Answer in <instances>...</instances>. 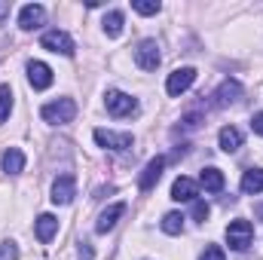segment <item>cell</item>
Here are the masks:
<instances>
[{"mask_svg": "<svg viewBox=\"0 0 263 260\" xmlns=\"http://www.w3.org/2000/svg\"><path fill=\"white\" fill-rule=\"evenodd\" d=\"M40 117H43L46 123H52V126H65V123H70V120L77 117V104H73V98L49 101V104H43Z\"/></svg>", "mask_w": 263, "mask_h": 260, "instance_id": "1", "label": "cell"}, {"mask_svg": "<svg viewBox=\"0 0 263 260\" xmlns=\"http://www.w3.org/2000/svg\"><path fill=\"white\" fill-rule=\"evenodd\" d=\"M227 242H230L233 251H248L251 242H254V227H251V220H233V224L227 227Z\"/></svg>", "mask_w": 263, "mask_h": 260, "instance_id": "2", "label": "cell"}, {"mask_svg": "<svg viewBox=\"0 0 263 260\" xmlns=\"http://www.w3.org/2000/svg\"><path fill=\"white\" fill-rule=\"evenodd\" d=\"M104 107H107L110 117H135L138 114V101L126 92H117V89H110L104 95Z\"/></svg>", "mask_w": 263, "mask_h": 260, "instance_id": "3", "label": "cell"}, {"mask_svg": "<svg viewBox=\"0 0 263 260\" xmlns=\"http://www.w3.org/2000/svg\"><path fill=\"white\" fill-rule=\"evenodd\" d=\"M193 83H196V70H193V67H178V70L168 73V80H165V92H168L172 98H178V95H184Z\"/></svg>", "mask_w": 263, "mask_h": 260, "instance_id": "4", "label": "cell"}, {"mask_svg": "<svg viewBox=\"0 0 263 260\" xmlns=\"http://www.w3.org/2000/svg\"><path fill=\"white\" fill-rule=\"evenodd\" d=\"M40 46L49 49V52H59V55H73V40L65 31H46L40 37Z\"/></svg>", "mask_w": 263, "mask_h": 260, "instance_id": "5", "label": "cell"}, {"mask_svg": "<svg viewBox=\"0 0 263 260\" xmlns=\"http://www.w3.org/2000/svg\"><path fill=\"white\" fill-rule=\"evenodd\" d=\"M159 46H156V40H141L138 43V49H135V62L141 70H156L159 67Z\"/></svg>", "mask_w": 263, "mask_h": 260, "instance_id": "6", "label": "cell"}, {"mask_svg": "<svg viewBox=\"0 0 263 260\" xmlns=\"http://www.w3.org/2000/svg\"><path fill=\"white\" fill-rule=\"evenodd\" d=\"M95 141L104 147V150H117V153H123V150H129L132 147V135L129 132H107V129H95Z\"/></svg>", "mask_w": 263, "mask_h": 260, "instance_id": "7", "label": "cell"}, {"mask_svg": "<svg viewBox=\"0 0 263 260\" xmlns=\"http://www.w3.org/2000/svg\"><path fill=\"white\" fill-rule=\"evenodd\" d=\"M162 169H165V156H153L147 165H144V172H141V178H138V187L147 193V190H153L156 187V181L162 178Z\"/></svg>", "mask_w": 263, "mask_h": 260, "instance_id": "8", "label": "cell"}, {"mask_svg": "<svg viewBox=\"0 0 263 260\" xmlns=\"http://www.w3.org/2000/svg\"><path fill=\"white\" fill-rule=\"evenodd\" d=\"M43 22H46V9H43L40 3L22 6V12H18V28H22V31H34V28H40Z\"/></svg>", "mask_w": 263, "mask_h": 260, "instance_id": "9", "label": "cell"}, {"mask_svg": "<svg viewBox=\"0 0 263 260\" xmlns=\"http://www.w3.org/2000/svg\"><path fill=\"white\" fill-rule=\"evenodd\" d=\"M73 196H77V181H73V175L55 178V184H52V202H55V205H67Z\"/></svg>", "mask_w": 263, "mask_h": 260, "instance_id": "10", "label": "cell"}, {"mask_svg": "<svg viewBox=\"0 0 263 260\" xmlns=\"http://www.w3.org/2000/svg\"><path fill=\"white\" fill-rule=\"evenodd\" d=\"M28 80H31L34 89H49L55 77H52V67L49 65H43V62H31V65H28Z\"/></svg>", "mask_w": 263, "mask_h": 260, "instance_id": "11", "label": "cell"}, {"mask_svg": "<svg viewBox=\"0 0 263 260\" xmlns=\"http://www.w3.org/2000/svg\"><path fill=\"white\" fill-rule=\"evenodd\" d=\"M196 193H199V184L193 178H184V175H181V178L172 184V199H175V202H193Z\"/></svg>", "mask_w": 263, "mask_h": 260, "instance_id": "12", "label": "cell"}, {"mask_svg": "<svg viewBox=\"0 0 263 260\" xmlns=\"http://www.w3.org/2000/svg\"><path fill=\"white\" fill-rule=\"evenodd\" d=\"M123 214H126V202H117V205L104 208V211H101V217H98V224H95V230H98V233L114 230V227H117V220H120Z\"/></svg>", "mask_w": 263, "mask_h": 260, "instance_id": "13", "label": "cell"}, {"mask_svg": "<svg viewBox=\"0 0 263 260\" xmlns=\"http://www.w3.org/2000/svg\"><path fill=\"white\" fill-rule=\"evenodd\" d=\"M239 95H242V86L236 83V80H227L220 89H217V107H227V104H236L239 101Z\"/></svg>", "mask_w": 263, "mask_h": 260, "instance_id": "14", "label": "cell"}, {"mask_svg": "<svg viewBox=\"0 0 263 260\" xmlns=\"http://www.w3.org/2000/svg\"><path fill=\"white\" fill-rule=\"evenodd\" d=\"M3 172H6V175L25 172V153H22L18 147H9V150L3 153Z\"/></svg>", "mask_w": 263, "mask_h": 260, "instance_id": "15", "label": "cell"}, {"mask_svg": "<svg viewBox=\"0 0 263 260\" xmlns=\"http://www.w3.org/2000/svg\"><path fill=\"white\" fill-rule=\"evenodd\" d=\"M199 184H202L208 193H220V190H223V172H220V169H202Z\"/></svg>", "mask_w": 263, "mask_h": 260, "instance_id": "16", "label": "cell"}, {"mask_svg": "<svg viewBox=\"0 0 263 260\" xmlns=\"http://www.w3.org/2000/svg\"><path fill=\"white\" fill-rule=\"evenodd\" d=\"M239 147H242V132L236 126H223L220 129V150L223 153H236Z\"/></svg>", "mask_w": 263, "mask_h": 260, "instance_id": "17", "label": "cell"}, {"mask_svg": "<svg viewBox=\"0 0 263 260\" xmlns=\"http://www.w3.org/2000/svg\"><path fill=\"white\" fill-rule=\"evenodd\" d=\"M260 190H263V169H248L242 175V193L257 196Z\"/></svg>", "mask_w": 263, "mask_h": 260, "instance_id": "18", "label": "cell"}, {"mask_svg": "<svg viewBox=\"0 0 263 260\" xmlns=\"http://www.w3.org/2000/svg\"><path fill=\"white\" fill-rule=\"evenodd\" d=\"M59 233V220L52 214H40L37 217V239L40 242H52V236Z\"/></svg>", "mask_w": 263, "mask_h": 260, "instance_id": "19", "label": "cell"}, {"mask_svg": "<svg viewBox=\"0 0 263 260\" xmlns=\"http://www.w3.org/2000/svg\"><path fill=\"white\" fill-rule=\"evenodd\" d=\"M162 233H168V236H181V233H184V214L168 211V214L162 217Z\"/></svg>", "mask_w": 263, "mask_h": 260, "instance_id": "20", "label": "cell"}, {"mask_svg": "<svg viewBox=\"0 0 263 260\" xmlns=\"http://www.w3.org/2000/svg\"><path fill=\"white\" fill-rule=\"evenodd\" d=\"M104 34L107 37H120L123 34V12L120 9H114V12L104 15Z\"/></svg>", "mask_w": 263, "mask_h": 260, "instance_id": "21", "label": "cell"}, {"mask_svg": "<svg viewBox=\"0 0 263 260\" xmlns=\"http://www.w3.org/2000/svg\"><path fill=\"white\" fill-rule=\"evenodd\" d=\"M9 110H12V89L3 83L0 86V126L9 120Z\"/></svg>", "mask_w": 263, "mask_h": 260, "instance_id": "22", "label": "cell"}, {"mask_svg": "<svg viewBox=\"0 0 263 260\" xmlns=\"http://www.w3.org/2000/svg\"><path fill=\"white\" fill-rule=\"evenodd\" d=\"M132 9L141 12V15H156L159 12V3L156 0H132Z\"/></svg>", "mask_w": 263, "mask_h": 260, "instance_id": "23", "label": "cell"}, {"mask_svg": "<svg viewBox=\"0 0 263 260\" xmlns=\"http://www.w3.org/2000/svg\"><path fill=\"white\" fill-rule=\"evenodd\" d=\"M199 260H227V254H223V248L220 245H208L205 251H202V257Z\"/></svg>", "mask_w": 263, "mask_h": 260, "instance_id": "24", "label": "cell"}, {"mask_svg": "<svg viewBox=\"0 0 263 260\" xmlns=\"http://www.w3.org/2000/svg\"><path fill=\"white\" fill-rule=\"evenodd\" d=\"M208 211H211V208H208V202H202V199H196V202H193V217H196L199 224L208 217Z\"/></svg>", "mask_w": 263, "mask_h": 260, "instance_id": "25", "label": "cell"}, {"mask_svg": "<svg viewBox=\"0 0 263 260\" xmlns=\"http://www.w3.org/2000/svg\"><path fill=\"white\" fill-rule=\"evenodd\" d=\"M18 257V248L12 245V242H6L3 248H0V260H15Z\"/></svg>", "mask_w": 263, "mask_h": 260, "instance_id": "26", "label": "cell"}, {"mask_svg": "<svg viewBox=\"0 0 263 260\" xmlns=\"http://www.w3.org/2000/svg\"><path fill=\"white\" fill-rule=\"evenodd\" d=\"M251 129H254V135H263V114L251 117Z\"/></svg>", "mask_w": 263, "mask_h": 260, "instance_id": "27", "label": "cell"}, {"mask_svg": "<svg viewBox=\"0 0 263 260\" xmlns=\"http://www.w3.org/2000/svg\"><path fill=\"white\" fill-rule=\"evenodd\" d=\"M80 260H92V245H89V242L80 245Z\"/></svg>", "mask_w": 263, "mask_h": 260, "instance_id": "28", "label": "cell"}]
</instances>
